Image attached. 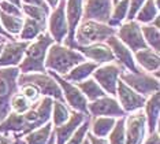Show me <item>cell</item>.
I'll use <instances>...</instances> for the list:
<instances>
[{"label": "cell", "mask_w": 160, "mask_h": 144, "mask_svg": "<svg viewBox=\"0 0 160 144\" xmlns=\"http://www.w3.org/2000/svg\"><path fill=\"white\" fill-rule=\"evenodd\" d=\"M134 61L136 63L140 65V67H142L145 72H159L160 67V58H159V52L153 51L152 48H144L140 50L137 52H134Z\"/></svg>", "instance_id": "21"}, {"label": "cell", "mask_w": 160, "mask_h": 144, "mask_svg": "<svg viewBox=\"0 0 160 144\" xmlns=\"http://www.w3.org/2000/svg\"><path fill=\"white\" fill-rule=\"evenodd\" d=\"M10 109L15 113H25L29 109H32V103L22 93H14L10 102Z\"/></svg>", "instance_id": "35"}, {"label": "cell", "mask_w": 160, "mask_h": 144, "mask_svg": "<svg viewBox=\"0 0 160 144\" xmlns=\"http://www.w3.org/2000/svg\"><path fill=\"white\" fill-rule=\"evenodd\" d=\"M0 139H2V135H0Z\"/></svg>", "instance_id": "50"}, {"label": "cell", "mask_w": 160, "mask_h": 144, "mask_svg": "<svg viewBox=\"0 0 160 144\" xmlns=\"http://www.w3.org/2000/svg\"><path fill=\"white\" fill-rule=\"evenodd\" d=\"M3 45H4V44H0V52H2V50H3Z\"/></svg>", "instance_id": "48"}, {"label": "cell", "mask_w": 160, "mask_h": 144, "mask_svg": "<svg viewBox=\"0 0 160 144\" xmlns=\"http://www.w3.org/2000/svg\"><path fill=\"white\" fill-rule=\"evenodd\" d=\"M97 66H99V65L94 63V62L83 61V62H81V63L75 65L68 73H66V74L63 76V78L67 80V81H70V83H72V84L81 83V81L89 78V77L92 76V73L96 70Z\"/></svg>", "instance_id": "22"}, {"label": "cell", "mask_w": 160, "mask_h": 144, "mask_svg": "<svg viewBox=\"0 0 160 144\" xmlns=\"http://www.w3.org/2000/svg\"><path fill=\"white\" fill-rule=\"evenodd\" d=\"M0 2H2V0H0Z\"/></svg>", "instance_id": "51"}, {"label": "cell", "mask_w": 160, "mask_h": 144, "mask_svg": "<svg viewBox=\"0 0 160 144\" xmlns=\"http://www.w3.org/2000/svg\"><path fill=\"white\" fill-rule=\"evenodd\" d=\"M107 137L110 144H125V117L116 118L114 128Z\"/></svg>", "instance_id": "32"}, {"label": "cell", "mask_w": 160, "mask_h": 144, "mask_svg": "<svg viewBox=\"0 0 160 144\" xmlns=\"http://www.w3.org/2000/svg\"><path fill=\"white\" fill-rule=\"evenodd\" d=\"M52 129H53V125L52 122L48 121L47 124L26 133L25 141H26V144H52L53 143Z\"/></svg>", "instance_id": "23"}, {"label": "cell", "mask_w": 160, "mask_h": 144, "mask_svg": "<svg viewBox=\"0 0 160 144\" xmlns=\"http://www.w3.org/2000/svg\"><path fill=\"white\" fill-rule=\"evenodd\" d=\"M0 24H2L3 29L11 36H18L22 29L23 25V18L22 17H14L8 15L0 11Z\"/></svg>", "instance_id": "28"}, {"label": "cell", "mask_w": 160, "mask_h": 144, "mask_svg": "<svg viewBox=\"0 0 160 144\" xmlns=\"http://www.w3.org/2000/svg\"><path fill=\"white\" fill-rule=\"evenodd\" d=\"M0 144H12V143H10V141H8V140H7V139L2 137V139H0Z\"/></svg>", "instance_id": "45"}, {"label": "cell", "mask_w": 160, "mask_h": 144, "mask_svg": "<svg viewBox=\"0 0 160 144\" xmlns=\"http://www.w3.org/2000/svg\"><path fill=\"white\" fill-rule=\"evenodd\" d=\"M119 29L116 30V37L125 44L132 52H137L140 50L148 48L147 43L144 40L142 32H141V25L137 21H127L126 24H122Z\"/></svg>", "instance_id": "7"}, {"label": "cell", "mask_w": 160, "mask_h": 144, "mask_svg": "<svg viewBox=\"0 0 160 144\" xmlns=\"http://www.w3.org/2000/svg\"><path fill=\"white\" fill-rule=\"evenodd\" d=\"M115 121V117H94L92 124L89 125L90 133L97 137H107L111 129L114 128Z\"/></svg>", "instance_id": "26"}, {"label": "cell", "mask_w": 160, "mask_h": 144, "mask_svg": "<svg viewBox=\"0 0 160 144\" xmlns=\"http://www.w3.org/2000/svg\"><path fill=\"white\" fill-rule=\"evenodd\" d=\"M88 114L90 117H125L126 113L123 111L118 100L111 95H104L96 100L88 102Z\"/></svg>", "instance_id": "10"}, {"label": "cell", "mask_w": 160, "mask_h": 144, "mask_svg": "<svg viewBox=\"0 0 160 144\" xmlns=\"http://www.w3.org/2000/svg\"><path fill=\"white\" fill-rule=\"evenodd\" d=\"M115 96L125 113H133V111H137V110H141L144 107L145 102H147L145 96L132 89L122 80H118Z\"/></svg>", "instance_id": "11"}, {"label": "cell", "mask_w": 160, "mask_h": 144, "mask_svg": "<svg viewBox=\"0 0 160 144\" xmlns=\"http://www.w3.org/2000/svg\"><path fill=\"white\" fill-rule=\"evenodd\" d=\"M116 29L108 24H101L96 21H83L75 29L74 41L75 45H88L93 43H105L110 36L115 35Z\"/></svg>", "instance_id": "3"}, {"label": "cell", "mask_w": 160, "mask_h": 144, "mask_svg": "<svg viewBox=\"0 0 160 144\" xmlns=\"http://www.w3.org/2000/svg\"><path fill=\"white\" fill-rule=\"evenodd\" d=\"M129 114L125 118V144H142L147 133L145 114L141 110Z\"/></svg>", "instance_id": "9"}, {"label": "cell", "mask_w": 160, "mask_h": 144, "mask_svg": "<svg viewBox=\"0 0 160 144\" xmlns=\"http://www.w3.org/2000/svg\"><path fill=\"white\" fill-rule=\"evenodd\" d=\"M18 66L0 67V118H4L10 113V102L18 89Z\"/></svg>", "instance_id": "4"}, {"label": "cell", "mask_w": 160, "mask_h": 144, "mask_svg": "<svg viewBox=\"0 0 160 144\" xmlns=\"http://www.w3.org/2000/svg\"><path fill=\"white\" fill-rule=\"evenodd\" d=\"M23 83L34 84V85H37L41 95L49 96V98L55 99V100L64 103V98L59 84L56 83V80L51 74H45V73H22L21 74L19 73V76H18V85H21Z\"/></svg>", "instance_id": "5"}, {"label": "cell", "mask_w": 160, "mask_h": 144, "mask_svg": "<svg viewBox=\"0 0 160 144\" xmlns=\"http://www.w3.org/2000/svg\"><path fill=\"white\" fill-rule=\"evenodd\" d=\"M19 87H21V93H22L32 104L37 103L40 100L41 92H40L37 85H34V84H32V83H23V84H21Z\"/></svg>", "instance_id": "36"}, {"label": "cell", "mask_w": 160, "mask_h": 144, "mask_svg": "<svg viewBox=\"0 0 160 144\" xmlns=\"http://www.w3.org/2000/svg\"><path fill=\"white\" fill-rule=\"evenodd\" d=\"M89 125H90V115H88L83 120V122L77 128V131L71 135V137L67 140L66 144H82V141L85 140L86 135L89 132Z\"/></svg>", "instance_id": "34"}, {"label": "cell", "mask_w": 160, "mask_h": 144, "mask_svg": "<svg viewBox=\"0 0 160 144\" xmlns=\"http://www.w3.org/2000/svg\"><path fill=\"white\" fill-rule=\"evenodd\" d=\"M66 21H67V45L74 48V35L75 29L78 28L79 22L82 19L83 4L82 0H66Z\"/></svg>", "instance_id": "17"}, {"label": "cell", "mask_w": 160, "mask_h": 144, "mask_svg": "<svg viewBox=\"0 0 160 144\" xmlns=\"http://www.w3.org/2000/svg\"><path fill=\"white\" fill-rule=\"evenodd\" d=\"M156 17H159V0H145V3L138 10L134 19L138 24H151Z\"/></svg>", "instance_id": "25"}, {"label": "cell", "mask_w": 160, "mask_h": 144, "mask_svg": "<svg viewBox=\"0 0 160 144\" xmlns=\"http://www.w3.org/2000/svg\"><path fill=\"white\" fill-rule=\"evenodd\" d=\"M75 85L79 88V91L83 93V96L88 99V102L96 100V99L101 98V96L107 95L103 91V88L96 83V80L90 78V77L89 78H86V80H83V81H81V83H77Z\"/></svg>", "instance_id": "27"}, {"label": "cell", "mask_w": 160, "mask_h": 144, "mask_svg": "<svg viewBox=\"0 0 160 144\" xmlns=\"http://www.w3.org/2000/svg\"><path fill=\"white\" fill-rule=\"evenodd\" d=\"M119 0H112V4H115V3H118Z\"/></svg>", "instance_id": "49"}, {"label": "cell", "mask_w": 160, "mask_h": 144, "mask_svg": "<svg viewBox=\"0 0 160 144\" xmlns=\"http://www.w3.org/2000/svg\"><path fill=\"white\" fill-rule=\"evenodd\" d=\"M0 11L4 14H8V15H14V17H22V10L21 7H18L12 3L7 2V0H2L0 2Z\"/></svg>", "instance_id": "37"}, {"label": "cell", "mask_w": 160, "mask_h": 144, "mask_svg": "<svg viewBox=\"0 0 160 144\" xmlns=\"http://www.w3.org/2000/svg\"><path fill=\"white\" fill-rule=\"evenodd\" d=\"M112 0H86L83 6V21H96L108 24L112 11Z\"/></svg>", "instance_id": "14"}, {"label": "cell", "mask_w": 160, "mask_h": 144, "mask_svg": "<svg viewBox=\"0 0 160 144\" xmlns=\"http://www.w3.org/2000/svg\"><path fill=\"white\" fill-rule=\"evenodd\" d=\"M127 11H129V0H119L118 3H115L112 6L111 17L108 21V25L112 28H116L126 19Z\"/></svg>", "instance_id": "29"}, {"label": "cell", "mask_w": 160, "mask_h": 144, "mask_svg": "<svg viewBox=\"0 0 160 144\" xmlns=\"http://www.w3.org/2000/svg\"><path fill=\"white\" fill-rule=\"evenodd\" d=\"M121 80L138 93L149 98L155 92H159V78L141 73H121Z\"/></svg>", "instance_id": "8"}, {"label": "cell", "mask_w": 160, "mask_h": 144, "mask_svg": "<svg viewBox=\"0 0 160 144\" xmlns=\"http://www.w3.org/2000/svg\"><path fill=\"white\" fill-rule=\"evenodd\" d=\"M85 61V56L75 48L64 47L59 43L51 44L45 56V70L55 72L59 76H64L75 65Z\"/></svg>", "instance_id": "2"}, {"label": "cell", "mask_w": 160, "mask_h": 144, "mask_svg": "<svg viewBox=\"0 0 160 144\" xmlns=\"http://www.w3.org/2000/svg\"><path fill=\"white\" fill-rule=\"evenodd\" d=\"M21 3L23 4H30V6H38V7H42L44 10H47L49 13V6L47 4L45 0H21Z\"/></svg>", "instance_id": "39"}, {"label": "cell", "mask_w": 160, "mask_h": 144, "mask_svg": "<svg viewBox=\"0 0 160 144\" xmlns=\"http://www.w3.org/2000/svg\"><path fill=\"white\" fill-rule=\"evenodd\" d=\"M7 2H10V3H12V4H15V6H18V7H21V0H7Z\"/></svg>", "instance_id": "44"}, {"label": "cell", "mask_w": 160, "mask_h": 144, "mask_svg": "<svg viewBox=\"0 0 160 144\" xmlns=\"http://www.w3.org/2000/svg\"><path fill=\"white\" fill-rule=\"evenodd\" d=\"M86 136H88L90 144H110V143H108V140L105 137H97V136H94V135L90 133V132H88V135H86Z\"/></svg>", "instance_id": "40"}, {"label": "cell", "mask_w": 160, "mask_h": 144, "mask_svg": "<svg viewBox=\"0 0 160 144\" xmlns=\"http://www.w3.org/2000/svg\"><path fill=\"white\" fill-rule=\"evenodd\" d=\"M144 3H145V0H129V11H127L126 19L127 21L134 19L136 14L138 13V10L141 8V6H142Z\"/></svg>", "instance_id": "38"}, {"label": "cell", "mask_w": 160, "mask_h": 144, "mask_svg": "<svg viewBox=\"0 0 160 144\" xmlns=\"http://www.w3.org/2000/svg\"><path fill=\"white\" fill-rule=\"evenodd\" d=\"M45 28H47V24H41V22H38L36 19L25 17L22 29H21V32H19V37H21V40H23V41H32V40H34L38 35L45 32Z\"/></svg>", "instance_id": "24"}, {"label": "cell", "mask_w": 160, "mask_h": 144, "mask_svg": "<svg viewBox=\"0 0 160 144\" xmlns=\"http://www.w3.org/2000/svg\"><path fill=\"white\" fill-rule=\"evenodd\" d=\"M0 35H2V36H4V37H6V39H10V40H11V39H12V36H11V35H8V33H7V32L4 30V29H3V26H2V24H0Z\"/></svg>", "instance_id": "42"}, {"label": "cell", "mask_w": 160, "mask_h": 144, "mask_svg": "<svg viewBox=\"0 0 160 144\" xmlns=\"http://www.w3.org/2000/svg\"><path fill=\"white\" fill-rule=\"evenodd\" d=\"M70 115H71V113L68 111V109L66 107V104H64L63 102H59V100H55V99H53L52 113H51L53 126H59V125L64 124L68 118H70Z\"/></svg>", "instance_id": "31"}, {"label": "cell", "mask_w": 160, "mask_h": 144, "mask_svg": "<svg viewBox=\"0 0 160 144\" xmlns=\"http://www.w3.org/2000/svg\"><path fill=\"white\" fill-rule=\"evenodd\" d=\"M77 51H79L85 59H90L97 65L101 63H111L115 61V56L112 54L111 48L105 43H93L88 45H74Z\"/></svg>", "instance_id": "16"}, {"label": "cell", "mask_w": 160, "mask_h": 144, "mask_svg": "<svg viewBox=\"0 0 160 144\" xmlns=\"http://www.w3.org/2000/svg\"><path fill=\"white\" fill-rule=\"evenodd\" d=\"M121 73H122L121 67L111 62V63H107L104 66H97L96 70L92 73V76H93V78L96 80V83L103 88V91L105 93L115 96L116 84H118Z\"/></svg>", "instance_id": "13"}, {"label": "cell", "mask_w": 160, "mask_h": 144, "mask_svg": "<svg viewBox=\"0 0 160 144\" xmlns=\"http://www.w3.org/2000/svg\"><path fill=\"white\" fill-rule=\"evenodd\" d=\"M45 2H47V4H48L49 7H52V8H55L59 0H45Z\"/></svg>", "instance_id": "43"}, {"label": "cell", "mask_w": 160, "mask_h": 144, "mask_svg": "<svg viewBox=\"0 0 160 144\" xmlns=\"http://www.w3.org/2000/svg\"><path fill=\"white\" fill-rule=\"evenodd\" d=\"M141 32H142L144 40L147 43V45L149 48H152L153 51L159 52L160 51V33L159 28L153 26L151 24H144L141 26Z\"/></svg>", "instance_id": "30"}, {"label": "cell", "mask_w": 160, "mask_h": 144, "mask_svg": "<svg viewBox=\"0 0 160 144\" xmlns=\"http://www.w3.org/2000/svg\"><path fill=\"white\" fill-rule=\"evenodd\" d=\"M29 43L30 41H23V40H21V41L4 43L2 52H0V67L19 65Z\"/></svg>", "instance_id": "18"}, {"label": "cell", "mask_w": 160, "mask_h": 144, "mask_svg": "<svg viewBox=\"0 0 160 144\" xmlns=\"http://www.w3.org/2000/svg\"><path fill=\"white\" fill-rule=\"evenodd\" d=\"M53 39L49 33L42 32L34 39V41L29 43L28 48L25 50L23 58L18 65L21 73H45V56L47 51L51 44H53Z\"/></svg>", "instance_id": "1"}, {"label": "cell", "mask_w": 160, "mask_h": 144, "mask_svg": "<svg viewBox=\"0 0 160 144\" xmlns=\"http://www.w3.org/2000/svg\"><path fill=\"white\" fill-rule=\"evenodd\" d=\"M47 73L52 76L53 78L56 80V83L59 84L62 93H63V98H64V102H66L74 111H78V113L89 115L88 114V99L83 96V93L79 91V88L75 85V84L64 80L62 76L56 74L55 72L47 70Z\"/></svg>", "instance_id": "6"}, {"label": "cell", "mask_w": 160, "mask_h": 144, "mask_svg": "<svg viewBox=\"0 0 160 144\" xmlns=\"http://www.w3.org/2000/svg\"><path fill=\"white\" fill-rule=\"evenodd\" d=\"M82 144H90V141H89V139H88V136L85 137V140L82 141Z\"/></svg>", "instance_id": "47"}, {"label": "cell", "mask_w": 160, "mask_h": 144, "mask_svg": "<svg viewBox=\"0 0 160 144\" xmlns=\"http://www.w3.org/2000/svg\"><path fill=\"white\" fill-rule=\"evenodd\" d=\"M105 44L111 48V51H112V54H114L115 59H118V61L121 62V63L125 66L129 72L141 73V69L138 67L136 61H134L133 52L121 41V40L116 37V35L110 36V37L105 40Z\"/></svg>", "instance_id": "15"}, {"label": "cell", "mask_w": 160, "mask_h": 144, "mask_svg": "<svg viewBox=\"0 0 160 144\" xmlns=\"http://www.w3.org/2000/svg\"><path fill=\"white\" fill-rule=\"evenodd\" d=\"M86 117H88L86 114L74 111V113H71L70 118L64 124L59 125V126H53L56 144H66V141L71 137V135L77 131V128L83 122V120Z\"/></svg>", "instance_id": "19"}, {"label": "cell", "mask_w": 160, "mask_h": 144, "mask_svg": "<svg viewBox=\"0 0 160 144\" xmlns=\"http://www.w3.org/2000/svg\"><path fill=\"white\" fill-rule=\"evenodd\" d=\"M6 37H4V36H2V35H0V44H4L6 43Z\"/></svg>", "instance_id": "46"}, {"label": "cell", "mask_w": 160, "mask_h": 144, "mask_svg": "<svg viewBox=\"0 0 160 144\" xmlns=\"http://www.w3.org/2000/svg\"><path fill=\"white\" fill-rule=\"evenodd\" d=\"M142 144H159V131L153 132V133H149L147 139H144Z\"/></svg>", "instance_id": "41"}, {"label": "cell", "mask_w": 160, "mask_h": 144, "mask_svg": "<svg viewBox=\"0 0 160 144\" xmlns=\"http://www.w3.org/2000/svg\"><path fill=\"white\" fill-rule=\"evenodd\" d=\"M66 0H59L56 7L48 15L49 35L55 43L62 44L67 36V21H66Z\"/></svg>", "instance_id": "12"}, {"label": "cell", "mask_w": 160, "mask_h": 144, "mask_svg": "<svg viewBox=\"0 0 160 144\" xmlns=\"http://www.w3.org/2000/svg\"><path fill=\"white\" fill-rule=\"evenodd\" d=\"M142 109H145V121H147V128L148 133H153V132L159 131V92H155L153 95H151L147 98V102Z\"/></svg>", "instance_id": "20"}, {"label": "cell", "mask_w": 160, "mask_h": 144, "mask_svg": "<svg viewBox=\"0 0 160 144\" xmlns=\"http://www.w3.org/2000/svg\"><path fill=\"white\" fill-rule=\"evenodd\" d=\"M21 10H22V14H25L26 17L41 22V24H47V17L49 15V13L47 10L42 8V7L23 4L22 3V4H21Z\"/></svg>", "instance_id": "33"}]
</instances>
